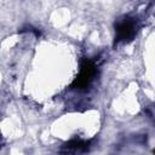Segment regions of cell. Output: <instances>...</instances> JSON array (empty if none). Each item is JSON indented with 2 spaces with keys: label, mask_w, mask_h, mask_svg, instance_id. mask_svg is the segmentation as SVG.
Here are the masks:
<instances>
[{
  "label": "cell",
  "mask_w": 155,
  "mask_h": 155,
  "mask_svg": "<svg viewBox=\"0 0 155 155\" xmlns=\"http://www.w3.org/2000/svg\"><path fill=\"white\" fill-rule=\"evenodd\" d=\"M88 144H90L88 142H85L81 139H73L67 144H64L62 153L64 155H78V154L85 153L88 149Z\"/></svg>",
  "instance_id": "cell-3"
},
{
  "label": "cell",
  "mask_w": 155,
  "mask_h": 155,
  "mask_svg": "<svg viewBox=\"0 0 155 155\" xmlns=\"http://www.w3.org/2000/svg\"><path fill=\"white\" fill-rule=\"evenodd\" d=\"M154 154H155V149H154Z\"/></svg>",
  "instance_id": "cell-4"
},
{
  "label": "cell",
  "mask_w": 155,
  "mask_h": 155,
  "mask_svg": "<svg viewBox=\"0 0 155 155\" xmlns=\"http://www.w3.org/2000/svg\"><path fill=\"white\" fill-rule=\"evenodd\" d=\"M96 73H97V67H96L94 62L85 58L81 62L80 73L75 78V80L73 81L71 87L76 88V90H86L91 85V82L93 81Z\"/></svg>",
  "instance_id": "cell-1"
},
{
  "label": "cell",
  "mask_w": 155,
  "mask_h": 155,
  "mask_svg": "<svg viewBox=\"0 0 155 155\" xmlns=\"http://www.w3.org/2000/svg\"><path fill=\"white\" fill-rule=\"evenodd\" d=\"M137 31V23L131 17L120 18L115 23V44L131 41Z\"/></svg>",
  "instance_id": "cell-2"
}]
</instances>
